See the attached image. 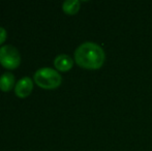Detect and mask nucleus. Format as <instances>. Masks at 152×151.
<instances>
[{"label":"nucleus","instance_id":"f257e3e1","mask_svg":"<svg viewBox=\"0 0 152 151\" xmlns=\"http://www.w3.org/2000/svg\"><path fill=\"white\" fill-rule=\"evenodd\" d=\"M106 53L98 44L85 42L75 51V61L79 66L86 69H98L104 65Z\"/></svg>","mask_w":152,"mask_h":151},{"label":"nucleus","instance_id":"f03ea898","mask_svg":"<svg viewBox=\"0 0 152 151\" xmlns=\"http://www.w3.org/2000/svg\"><path fill=\"white\" fill-rule=\"evenodd\" d=\"M34 82L45 89H54L60 86L62 78L60 74L51 67H42L37 69L33 76Z\"/></svg>","mask_w":152,"mask_h":151},{"label":"nucleus","instance_id":"7ed1b4c3","mask_svg":"<svg viewBox=\"0 0 152 151\" xmlns=\"http://www.w3.org/2000/svg\"><path fill=\"white\" fill-rule=\"evenodd\" d=\"M0 63L7 69H15L21 63V55L18 49L12 44H4L0 48Z\"/></svg>","mask_w":152,"mask_h":151},{"label":"nucleus","instance_id":"20e7f679","mask_svg":"<svg viewBox=\"0 0 152 151\" xmlns=\"http://www.w3.org/2000/svg\"><path fill=\"white\" fill-rule=\"evenodd\" d=\"M33 89V82L29 77H23L18 82L16 83L15 86V93L19 97H26L31 93Z\"/></svg>","mask_w":152,"mask_h":151},{"label":"nucleus","instance_id":"39448f33","mask_svg":"<svg viewBox=\"0 0 152 151\" xmlns=\"http://www.w3.org/2000/svg\"><path fill=\"white\" fill-rule=\"evenodd\" d=\"M54 66L60 71H67L74 66V60L69 55L60 54L55 57Z\"/></svg>","mask_w":152,"mask_h":151},{"label":"nucleus","instance_id":"423d86ee","mask_svg":"<svg viewBox=\"0 0 152 151\" xmlns=\"http://www.w3.org/2000/svg\"><path fill=\"white\" fill-rule=\"evenodd\" d=\"M15 76L10 71L3 73L0 76V89L4 92L12 90V87L16 86L15 85Z\"/></svg>","mask_w":152,"mask_h":151},{"label":"nucleus","instance_id":"0eeeda50","mask_svg":"<svg viewBox=\"0 0 152 151\" xmlns=\"http://www.w3.org/2000/svg\"><path fill=\"white\" fill-rule=\"evenodd\" d=\"M81 2L79 0H66L62 3V9L67 15H75L79 12Z\"/></svg>","mask_w":152,"mask_h":151},{"label":"nucleus","instance_id":"6e6552de","mask_svg":"<svg viewBox=\"0 0 152 151\" xmlns=\"http://www.w3.org/2000/svg\"><path fill=\"white\" fill-rule=\"evenodd\" d=\"M6 37H7V32H6V30L3 27H0V44L6 39Z\"/></svg>","mask_w":152,"mask_h":151}]
</instances>
